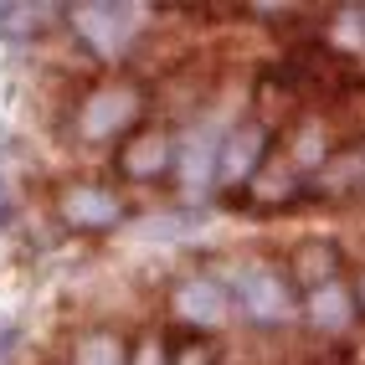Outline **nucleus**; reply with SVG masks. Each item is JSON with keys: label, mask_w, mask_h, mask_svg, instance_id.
Segmentation results:
<instances>
[{"label": "nucleus", "mask_w": 365, "mask_h": 365, "mask_svg": "<svg viewBox=\"0 0 365 365\" xmlns=\"http://www.w3.org/2000/svg\"><path fill=\"white\" fill-rule=\"evenodd\" d=\"M139 108H144V93L139 88H98L83 103L78 124H83L88 139H108V134H124L134 118H139Z\"/></svg>", "instance_id": "f03ea898"}, {"label": "nucleus", "mask_w": 365, "mask_h": 365, "mask_svg": "<svg viewBox=\"0 0 365 365\" xmlns=\"http://www.w3.org/2000/svg\"><path fill=\"white\" fill-rule=\"evenodd\" d=\"M62 216L72 227H113L118 216H124V206H118V196L103 190V185H67L62 190Z\"/></svg>", "instance_id": "423d86ee"}, {"label": "nucleus", "mask_w": 365, "mask_h": 365, "mask_svg": "<svg viewBox=\"0 0 365 365\" xmlns=\"http://www.w3.org/2000/svg\"><path fill=\"white\" fill-rule=\"evenodd\" d=\"M267 155V129L262 124H242L222 139V155H216V175L227 185H242L257 175V160Z\"/></svg>", "instance_id": "20e7f679"}, {"label": "nucleus", "mask_w": 365, "mask_h": 365, "mask_svg": "<svg viewBox=\"0 0 365 365\" xmlns=\"http://www.w3.org/2000/svg\"><path fill=\"white\" fill-rule=\"evenodd\" d=\"M72 365H129V355L113 334H88L78 345V355H72Z\"/></svg>", "instance_id": "f8f14e48"}, {"label": "nucleus", "mask_w": 365, "mask_h": 365, "mask_svg": "<svg viewBox=\"0 0 365 365\" xmlns=\"http://www.w3.org/2000/svg\"><path fill=\"white\" fill-rule=\"evenodd\" d=\"M319 180H324L329 190H355V185H365V144H355L350 155H334V160H324Z\"/></svg>", "instance_id": "9b49d317"}, {"label": "nucleus", "mask_w": 365, "mask_h": 365, "mask_svg": "<svg viewBox=\"0 0 365 365\" xmlns=\"http://www.w3.org/2000/svg\"><path fill=\"white\" fill-rule=\"evenodd\" d=\"M360 299H365V283H360Z\"/></svg>", "instance_id": "2eb2a0df"}, {"label": "nucleus", "mask_w": 365, "mask_h": 365, "mask_svg": "<svg viewBox=\"0 0 365 365\" xmlns=\"http://www.w3.org/2000/svg\"><path fill=\"white\" fill-rule=\"evenodd\" d=\"M334 273H339L334 242H314V247L299 252V278L309 283V294H314V288H324V283H334Z\"/></svg>", "instance_id": "9d476101"}, {"label": "nucleus", "mask_w": 365, "mask_h": 365, "mask_svg": "<svg viewBox=\"0 0 365 365\" xmlns=\"http://www.w3.org/2000/svg\"><path fill=\"white\" fill-rule=\"evenodd\" d=\"M350 314H355V304H350V288L339 283V278L309 294V319L319 324V329H329V334L350 329Z\"/></svg>", "instance_id": "1a4fd4ad"}, {"label": "nucleus", "mask_w": 365, "mask_h": 365, "mask_svg": "<svg viewBox=\"0 0 365 365\" xmlns=\"http://www.w3.org/2000/svg\"><path fill=\"white\" fill-rule=\"evenodd\" d=\"M216 155H222V139H216L211 129H196V134L180 144V180L190 190H201L211 180V170H216Z\"/></svg>", "instance_id": "6e6552de"}, {"label": "nucleus", "mask_w": 365, "mask_h": 365, "mask_svg": "<svg viewBox=\"0 0 365 365\" xmlns=\"http://www.w3.org/2000/svg\"><path fill=\"white\" fill-rule=\"evenodd\" d=\"M170 139L165 134H134L129 144H124V155H118V165H124V175H134V180H155V175H165L170 170Z\"/></svg>", "instance_id": "0eeeda50"}, {"label": "nucleus", "mask_w": 365, "mask_h": 365, "mask_svg": "<svg viewBox=\"0 0 365 365\" xmlns=\"http://www.w3.org/2000/svg\"><path fill=\"white\" fill-rule=\"evenodd\" d=\"M180 365H211V355H206V350H201V345H190V350H185V355H180Z\"/></svg>", "instance_id": "4468645a"}, {"label": "nucleus", "mask_w": 365, "mask_h": 365, "mask_svg": "<svg viewBox=\"0 0 365 365\" xmlns=\"http://www.w3.org/2000/svg\"><path fill=\"white\" fill-rule=\"evenodd\" d=\"M129 365H165V350L155 345V339H144V345L134 350V360H129Z\"/></svg>", "instance_id": "ddd939ff"}, {"label": "nucleus", "mask_w": 365, "mask_h": 365, "mask_svg": "<svg viewBox=\"0 0 365 365\" xmlns=\"http://www.w3.org/2000/svg\"><path fill=\"white\" fill-rule=\"evenodd\" d=\"M227 288L242 299L247 314H257V319H283V314H288V288L267 273V267H232Z\"/></svg>", "instance_id": "7ed1b4c3"}, {"label": "nucleus", "mask_w": 365, "mask_h": 365, "mask_svg": "<svg viewBox=\"0 0 365 365\" xmlns=\"http://www.w3.org/2000/svg\"><path fill=\"white\" fill-rule=\"evenodd\" d=\"M72 26L88 36L98 57H113L139 26V6H72Z\"/></svg>", "instance_id": "f257e3e1"}, {"label": "nucleus", "mask_w": 365, "mask_h": 365, "mask_svg": "<svg viewBox=\"0 0 365 365\" xmlns=\"http://www.w3.org/2000/svg\"><path fill=\"white\" fill-rule=\"evenodd\" d=\"M227 309H232L227 283H216V278H190V283L175 288V314L190 319V324H206L211 329V324L227 319Z\"/></svg>", "instance_id": "39448f33"}]
</instances>
